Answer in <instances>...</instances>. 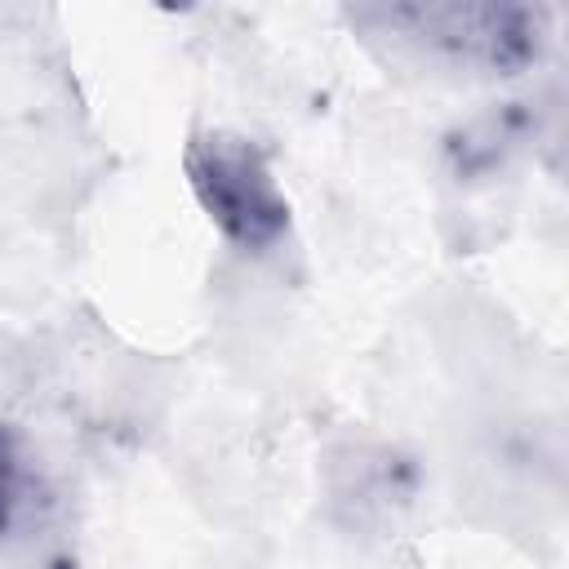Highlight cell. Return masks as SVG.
I'll list each match as a JSON object with an SVG mask.
<instances>
[{"instance_id": "4", "label": "cell", "mask_w": 569, "mask_h": 569, "mask_svg": "<svg viewBox=\"0 0 569 569\" xmlns=\"http://www.w3.org/2000/svg\"><path fill=\"white\" fill-rule=\"evenodd\" d=\"M44 502L36 471L27 467V449L9 422H0V538L18 533L36 507Z\"/></svg>"}, {"instance_id": "2", "label": "cell", "mask_w": 569, "mask_h": 569, "mask_svg": "<svg viewBox=\"0 0 569 569\" xmlns=\"http://www.w3.org/2000/svg\"><path fill=\"white\" fill-rule=\"evenodd\" d=\"M182 173L200 213L231 249L267 253L289 236V196L253 138L236 129H200L182 151Z\"/></svg>"}, {"instance_id": "1", "label": "cell", "mask_w": 569, "mask_h": 569, "mask_svg": "<svg viewBox=\"0 0 569 569\" xmlns=\"http://www.w3.org/2000/svg\"><path fill=\"white\" fill-rule=\"evenodd\" d=\"M351 22L391 49L445 71L516 76L533 67L551 36V13L511 0H409L360 4Z\"/></svg>"}, {"instance_id": "3", "label": "cell", "mask_w": 569, "mask_h": 569, "mask_svg": "<svg viewBox=\"0 0 569 569\" xmlns=\"http://www.w3.org/2000/svg\"><path fill=\"white\" fill-rule=\"evenodd\" d=\"M325 493L338 525L382 533L418 498V467L387 440H342L325 458Z\"/></svg>"}]
</instances>
